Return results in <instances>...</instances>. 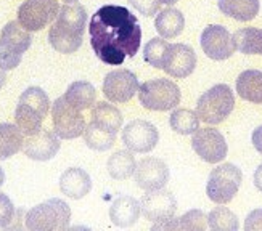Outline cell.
Segmentation results:
<instances>
[{
	"label": "cell",
	"mask_w": 262,
	"mask_h": 231,
	"mask_svg": "<svg viewBox=\"0 0 262 231\" xmlns=\"http://www.w3.org/2000/svg\"><path fill=\"white\" fill-rule=\"evenodd\" d=\"M26 228L32 231H63L70 228L71 209L63 199H49L26 212Z\"/></svg>",
	"instance_id": "obj_4"
},
{
	"label": "cell",
	"mask_w": 262,
	"mask_h": 231,
	"mask_svg": "<svg viewBox=\"0 0 262 231\" xmlns=\"http://www.w3.org/2000/svg\"><path fill=\"white\" fill-rule=\"evenodd\" d=\"M87 22V10L81 4H66L60 8L56 21L49 31V42L52 47L64 55L74 53L81 49Z\"/></svg>",
	"instance_id": "obj_2"
},
{
	"label": "cell",
	"mask_w": 262,
	"mask_h": 231,
	"mask_svg": "<svg viewBox=\"0 0 262 231\" xmlns=\"http://www.w3.org/2000/svg\"><path fill=\"white\" fill-rule=\"evenodd\" d=\"M68 103L81 111L94 108L97 101V90L95 87L87 82V80H76L70 87H68L66 94L63 95Z\"/></svg>",
	"instance_id": "obj_25"
},
{
	"label": "cell",
	"mask_w": 262,
	"mask_h": 231,
	"mask_svg": "<svg viewBox=\"0 0 262 231\" xmlns=\"http://www.w3.org/2000/svg\"><path fill=\"white\" fill-rule=\"evenodd\" d=\"M246 231H262V209H254L248 214L245 220Z\"/></svg>",
	"instance_id": "obj_36"
},
{
	"label": "cell",
	"mask_w": 262,
	"mask_h": 231,
	"mask_svg": "<svg viewBox=\"0 0 262 231\" xmlns=\"http://www.w3.org/2000/svg\"><path fill=\"white\" fill-rule=\"evenodd\" d=\"M106 169L111 178L115 180H127L132 177L137 169V160L132 154V151H116L113 156H110Z\"/></svg>",
	"instance_id": "obj_27"
},
{
	"label": "cell",
	"mask_w": 262,
	"mask_h": 231,
	"mask_svg": "<svg viewBox=\"0 0 262 231\" xmlns=\"http://www.w3.org/2000/svg\"><path fill=\"white\" fill-rule=\"evenodd\" d=\"M196 67V53L187 43H169L164 58L163 71L174 79L188 77Z\"/></svg>",
	"instance_id": "obj_15"
},
{
	"label": "cell",
	"mask_w": 262,
	"mask_h": 231,
	"mask_svg": "<svg viewBox=\"0 0 262 231\" xmlns=\"http://www.w3.org/2000/svg\"><path fill=\"white\" fill-rule=\"evenodd\" d=\"M169 42H166V39L163 37H153L150 42L145 45L143 49V60L145 63H148L150 66L161 69L163 67V58L166 53Z\"/></svg>",
	"instance_id": "obj_33"
},
{
	"label": "cell",
	"mask_w": 262,
	"mask_h": 231,
	"mask_svg": "<svg viewBox=\"0 0 262 231\" xmlns=\"http://www.w3.org/2000/svg\"><path fill=\"white\" fill-rule=\"evenodd\" d=\"M90 45L100 61L119 66L137 55L142 43V28L126 7L103 5L90 18Z\"/></svg>",
	"instance_id": "obj_1"
},
{
	"label": "cell",
	"mask_w": 262,
	"mask_h": 231,
	"mask_svg": "<svg viewBox=\"0 0 262 231\" xmlns=\"http://www.w3.org/2000/svg\"><path fill=\"white\" fill-rule=\"evenodd\" d=\"M122 143L129 151L146 154L153 151L159 142L158 129L148 121L137 119L129 122L122 130Z\"/></svg>",
	"instance_id": "obj_13"
},
{
	"label": "cell",
	"mask_w": 262,
	"mask_h": 231,
	"mask_svg": "<svg viewBox=\"0 0 262 231\" xmlns=\"http://www.w3.org/2000/svg\"><path fill=\"white\" fill-rule=\"evenodd\" d=\"M7 82V73L4 67H0V88H2Z\"/></svg>",
	"instance_id": "obj_39"
},
{
	"label": "cell",
	"mask_w": 262,
	"mask_h": 231,
	"mask_svg": "<svg viewBox=\"0 0 262 231\" xmlns=\"http://www.w3.org/2000/svg\"><path fill=\"white\" fill-rule=\"evenodd\" d=\"M139 79L129 69H115L103 80V95L111 103H126L139 91Z\"/></svg>",
	"instance_id": "obj_16"
},
{
	"label": "cell",
	"mask_w": 262,
	"mask_h": 231,
	"mask_svg": "<svg viewBox=\"0 0 262 231\" xmlns=\"http://www.w3.org/2000/svg\"><path fill=\"white\" fill-rule=\"evenodd\" d=\"M92 190V178L79 167L66 169L60 177V191L71 199H82Z\"/></svg>",
	"instance_id": "obj_19"
},
{
	"label": "cell",
	"mask_w": 262,
	"mask_h": 231,
	"mask_svg": "<svg viewBox=\"0 0 262 231\" xmlns=\"http://www.w3.org/2000/svg\"><path fill=\"white\" fill-rule=\"evenodd\" d=\"M140 211L146 220L155 223L151 229H156L159 225L174 218L177 211V201L172 193L163 188L146 191L140 199Z\"/></svg>",
	"instance_id": "obj_11"
},
{
	"label": "cell",
	"mask_w": 262,
	"mask_h": 231,
	"mask_svg": "<svg viewBox=\"0 0 262 231\" xmlns=\"http://www.w3.org/2000/svg\"><path fill=\"white\" fill-rule=\"evenodd\" d=\"M235 49L245 55H260L262 56V29L243 28L233 34Z\"/></svg>",
	"instance_id": "obj_28"
},
{
	"label": "cell",
	"mask_w": 262,
	"mask_h": 231,
	"mask_svg": "<svg viewBox=\"0 0 262 231\" xmlns=\"http://www.w3.org/2000/svg\"><path fill=\"white\" fill-rule=\"evenodd\" d=\"M155 28L163 39H176L185 28V18L177 8H166L159 11L155 19Z\"/></svg>",
	"instance_id": "obj_22"
},
{
	"label": "cell",
	"mask_w": 262,
	"mask_h": 231,
	"mask_svg": "<svg viewBox=\"0 0 262 231\" xmlns=\"http://www.w3.org/2000/svg\"><path fill=\"white\" fill-rule=\"evenodd\" d=\"M191 146L195 149V153L208 164L221 163L227 157V151H229L224 135L212 127L198 129L193 133Z\"/></svg>",
	"instance_id": "obj_12"
},
{
	"label": "cell",
	"mask_w": 262,
	"mask_h": 231,
	"mask_svg": "<svg viewBox=\"0 0 262 231\" xmlns=\"http://www.w3.org/2000/svg\"><path fill=\"white\" fill-rule=\"evenodd\" d=\"M140 214V201H137L132 196H119L110 207V218L113 225L118 228H129L135 225Z\"/></svg>",
	"instance_id": "obj_20"
},
{
	"label": "cell",
	"mask_w": 262,
	"mask_h": 231,
	"mask_svg": "<svg viewBox=\"0 0 262 231\" xmlns=\"http://www.w3.org/2000/svg\"><path fill=\"white\" fill-rule=\"evenodd\" d=\"M56 0H26L18 8V22L29 32L47 28L60 13Z\"/></svg>",
	"instance_id": "obj_10"
},
{
	"label": "cell",
	"mask_w": 262,
	"mask_h": 231,
	"mask_svg": "<svg viewBox=\"0 0 262 231\" xmlns=\"http://www.w3.org/2000/svg\"><path fill=\"white\" fill-rule=\"evenodd\" d=\"M208 226L214 231H236L240 228L238 217L227 207H214L208 215Z\"/></svg>",
	"instance_id": "obj_32"
},
{
	"label": "cell",
	"mask_w": 262,
	"mask_h": 231,
	"mask_svg": "<svg viewBox=\"0 0 262 231\" xmlns=\"http://www.w3.org/2000/svg\"><path fill=\"white\" fill-rule=\"evenodd\" d=\"M52 122L53 132L63 140H73L84 135L87 127L82 111L68 103L64 97L56 98L52 105Z\"/></svg>",
	"instance_id": "obj_9"
},
{
	"label": "cell",
	"mask_w": 262,
	"mask_h": 231,
	"mask_svg": "<svg viewBox=\"0 0 262 231\" xmlns=\"http://www.w3.org/2000/svg\"><path fill=\"white\" fill-rule=\"evenodd\" d=\"M243 181V173L235 164H221L211 170L206 194L215 204H229L238 193Z\"/></svg>",
	"instance_id": "obj_7"
},
{
	"label": "cell",
	"mask_w": 262,
	"mask_h": 231,
	"mask_svg": "<svg viewBox=\"0 0 262 231\" xmlns=\"http://www.w3.org/2000/svg\"><path fill=\"white\" fill-rule=\"evenodd\" d=\"M32 37L29 31L23 28L18 21H10L0 34V67L5 71L15 69L19 63L23 53L31 47Z\"/></svg>",
	"instance_id": "obj_8"
},
{
	"label": "cell",
	"mask_w": 262,
	"mask_h": 231,
	"mask_svg": "<svg viewBox=\"0 0 262 231\" xmlns=\"http://www.w3.org/2000/svg\"><path fill=\"white\" fill-rule=\"evenodd\" d=\"M217 5L225 16L242 22L254 19L260 8L259 0H217Z\"/></svg>",
	"instance_id": "obj_24"
},
{
	"label": "cell",
	"mask_w": 262,
	"mask_h": 231,
	"mask_svg": "<svg viewBox=\"0 0 262 231\" xmlns=\"http://www.w3.org/2000/svg\"><path fill=\"white\" fill-rule=\"evenodd\" d=\"M161 4H166V5H174V4H177L179 0H159Z\"/></svg>",
	"instance_id": "obj_41"
},
{
	"label": "cell",
	"mask_w": 262,
	"mask_h": 231,
	"mask_svg": "<svg viewBox=\"0 0 262 231\" xmlns=\"http://www.w3.org/2000/svg\"><path fill=\"white\" fill-rule=\"evenodd\" d=\"M169 125L176 133L193 135L200 129V118H198L196 111L180 108V109L172 111V114H170Z\"/></svg>",
	"instance_id": "obj_31"
},
{
	"label": "cell",
	"mask_w": 262,
	"mask_h": 231,
	"mask_svg": "<svg viewBox=\"0 0 262 231\" xmlns=\"http://www.w3.org/2000/svg\"><path fill=\"white\" fill-rule=\"evenodd\" d=\"M21 214L23 211L15 209L8 196L5 193H0V228H13V222Z\"/></svg>",
	"instance_id": "obj_34"
},
{
	"label": "cell",
	"mask_w": 262,
	"mask_h": 231,
	"mask_svg": "<svg viewBox=\"0 0 262 231\" xmlns=\"http://www.w3.org/2000/svg\"><path fill=\"white\" fill-rule=\"evenodd\" d=\"M60 136L47 129H40L37 133L29 135L23 143V151L32 160H50L60 151Z\"/></svg>",
	"instance_id": "obj_18"
},
{
	"label": "cell",
	"mask_w": 262,
	"mask_h": 231,
	"mask_svg": "<svg viewBox=\"0 0 262 231\" xmlns=\"http://www.w3.org/2000/svg\"><path fill=\"white\" fill-rule=\"evenodd\" d=\"M4 181H5V172H4L2 167H0V187L4 184Z\"/></svg>",
	"instance_id": "obj_40"
},
{
	"label": "cell",
	"mask_w": 262,
	"mask_h": 231,
	"mask_svg": "<svg viewBox=\"0 0 262 231\" xmlns=\"http://www.w3.org/2000/svg\"><path fill=\"white\" fill-rule=\"evenodd\" d=\"M169 167L163 159L158 157H145L137 164L134 178L135 184L145 191H155L166 187L169 181Z\"/></svg>",
	"instance_id": "obj_17"
},
{
	"label": "cell",
	"mask_w": 262,
	"mask_h": 231,
	"mask_svg": "<svg viewBox=\"0 0 262 231\" xmlns=\"http://www.w3.org/2000/svg\"><path fill=\"white\" fill-rule=\"evenodd\" d=\"M251 142L256 148V151L262 154V125H259L257 129L251 135Z\"/></svg>",
	"instance_id": "obj_37"
},
{
	"label": "cell",
	"mask_w": 262,
	"mask_h": 231,
	"mask_svg": "<svg viewBox=\"0 0 262 231\" xmlns=\"http://www.w3.org/2000/svg\"><path fill=\"white\" fill-rule=\"evenodd\" d=\"M23 143H25V138L18 125L8 122L0 124V160L15 156L19 149H23Z\"/></svg>",
	"instance_id": "obj_26"
},
{
	"label": "cell",
	"mask_w": 262,
	"mask_h": 231,
	"mask_svg": "<svg viewBox=\"0 0 262 231\" xmlns=\"http://www.w3.org/2000/svg\"><path fill=\"white\" fill-rule=\"evenodd\" d=\"M254 187L262 193V164L254 172Z\"/></svg>",
	"instance_id": "obj_38"
},
{
	"label": "cell",
	"mask_w": 262,
	"mask_h": 231,
	"mask_svg": "<svg viewBox=\"0 0 262 231\" xmlns=\"http://www.w3.org/2000/svg\"><path fill=\"white\" fill-rule=\"evenodd\" d=\"M236 94L242 100L262 105V71L246 69L236 79Z\"/></svg>",
	"instance_id": "obj_21"
},
{
	"label": "cell",
	"mask_w": 262,
	"mask_h": 231,
	"mask_svg": "<svg viewBox=\"0 0 262 231\" xmlns=\"http://www.w3.org/2000/svg\"><path fill=\"white\" fill-rule=\"evenodd\" d=\"M116 135L118 133L101 129V127L90 122L84 130V142L94 151H108L116 143Z\"/></svg>",
	"instance_id": "obj_30"
},
{
	"label": "cell",
	"mask_w": 262,
	"mask_h": 231,
	"mask_svg": "<svg viewBox=\"0 0 262 231\" xmlns=\"http://www.w3.org/2000/svg\"><path fill=\"white\" fill-rule=\"evenodd\" d=\"M90 122L101 127V129H106L110 132L118 133L122 127V114L116 106L110 105V103L98 101L92 108Z\"/></svg>",
	"instance_id": "obj_23"
},
{
	"label": "cell",
	"mask_w": 262,
	"mask_h": 231,
	"mask_svg": "<svg viewBox=\"0 0 262 231\" xmlns=\"http://www.w3.org/2000/svg\"><path fill=\"white\" fill-rule=\"evenodd\" d=\"M63 2H66V4H74V2H77V0H63Z\"/></svg>",
	"instance_id": "obj_42"
},
{
	"label": "cell",
	"mask_w": 262,
	"mask_h": 231,
	"mask_svg": "<svg viewBox=\"0 0 262 231\" xmlns=\"http://www.w3.org/2000/svg\"><path fill=\"white\" fill-rule=\"evenodd\" d=\"M127 2L143 16H155L161 7L159 0H127Z\"/></svg>",
	"instance_id": "obj_35"
},
{
	"label": "cell",
	"mask_w": 262,
	"mask_h": 231,
	"mask_svg": "<svg viewBox=\"0 0 262 231\" xmlns=\"http://www.w3.org/2000/svg\"><path fill=\"white\" fill-rule=\"evenodd\" d=\"M208 228V217L203 211L193 209L184 214L179 218H170L169 222L159 225L156 229H193V231H203Z\"/></svg>",
	"instance_id": "obj_29"
},
{
	"label": "cell",
	"mask_w": 262,
	"mask_h": 231,
	"mask_svg": "<svg viewBox=\"0 0 262 231\" xmlns=\"http://www.w3.org/2000/svg\"><path fill=\"white\" fill-rule=\"evenodd\" d=\"M50 111L49 95L40 87H28L21 94L15 109V122L23 135H34L42 129V122Z\"/></svg>",
	"instance_id": "obj_3"
},
{
	"label": "cell",
	"mask_w": 262,
	"mask_h": 231,
	"mask_svg": "<svg viewBox=\"0 0 262 231\" xmlns=\"http://www.w3.org/2000/svg\"><path fill=\"white\" fill-rule=\"evenodd\" d=\"M201 49L208 58L214 61H224L235 53L233 36L221 25H209L201 32Z\"/></svg>",
	"instance_id": "obj_14"
},
{
	"label": "cell",
	"mask_w": 262,
	"mask_h": 231,
	"mask_svg": "<svg viewBox=\"0 0 262 231\" xmlns=\"http://www.w3.org/2000/svg\"><path fill=\"white\" fill-rule=\"evenodd\" d=\"M180 97V88L169 79L146 80L139 87V101L148 111H172Z\"/></svg>",
	"instance_id": "obj_6"
},
{
	"label": "cell",
	"mask_w": 262,
	"mask_h": 231,
	"mask_svg": "<svg viewBox=\"0 0 262 231\" xmlns=\"http://www.w3.org/2000/svg\"><path fill=\"white\" fill-rule=\"evenodd\" d=\"M235 108V95L229 85L217 84L200 97L196 114L200 121L209 125L222 124Z\"/></svg>",
	"instance_id": "obj_5"
}]
</instances>
